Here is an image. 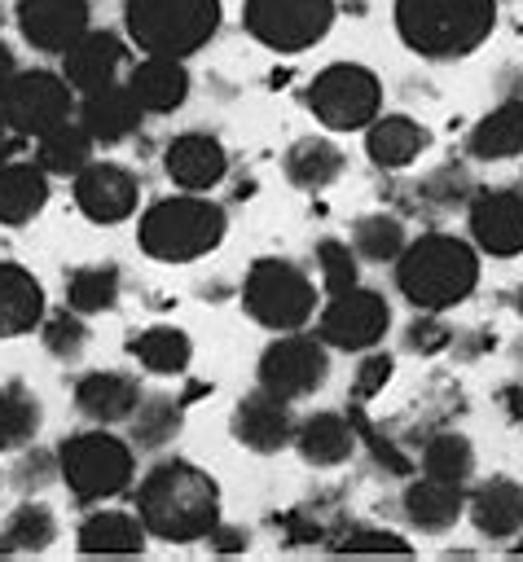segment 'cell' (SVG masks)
<instances>
[{"label": "cell", "instance_id": "cell-13", "mask_svg": "<svg viewBox=\"0 0 523 562\" xmlns=\"http://www.w3.org/2000/svg\"><path fill=\"white\" fill-rule=\"evenodd\" d=\"M92 26L88 0H18V31L35 53L62 57Z\"/></svg>", "mask_w": 523, "mask_h": 562}, {"label": "cell", "instance_id": "cell-6", "mask_svg": "<svg viewBox=\"0 0 523 562\" xmlns=\"http://www.w3.org/2000/svg\"><path fill=\"white\" fill-rule=\"evenodd\" d=\"M57 474L66 479L75 501L92 505V501H110L132 487L136 457H132V443L110 430H79L62 439L57 448Z\"/></svg>", "mask_w": 523, "mask_h": 562}, {"label": "cell", "instance_id": "cell-38", "mask_svg": "<svg viewBox=\"0 0 523 562\" xmlns=\"http://www.w3.org/2000/svg\"><path fill=\"white\" fill-rule=\"evenodd\" d=\"M4 536H9L13 549L40 553V549H48V544L57 540V514H53L44 501H22V505L9 514Z\"/></svg>", "mask_w": 523, "mask_h": 562}, {"label": "cell", "instance_id": "cell-44", "mask_svg": "<svg viewBox=\"0 0 523 562\" xmlns=\"http://www.w3.org/2000/svg\"><path fill=\"white\" fill-rule=\"evenodd\" d=\"M18 474H22V483H31V479H35V483H44V479H48V465H44V461H31V457H26Z\"/></svg>", "mask_w": 523, "mask_h": 562}, {"label": "cell", "instance_id": "cell-12", "mask_svg": "<svg viewBox=\"0 0 523 562\" xmlns=\"http://www.w3.org/2000/svg\"><path fill=\"white\" fill-rule=\"evenodd\" d=\"M387 325H391L387 299L378 290L352 285V290L330 294V303L316 316V338L338 351H369L387 334Z\"/></svg>", "mask_w": 523, "mask_h": 562}, {"label": "cell", "instance_id": "cell-26", "mask_svg": "<svg viewBox=\"0 0 523 562\" xmlns=\"http://www.w3.org/2000/svg\"><path fill=\"white\" fill-rule=\"evenodd\" d=\"M431 145V132L404 114H387V119H374L369 132H365V154L374 167L382 171H396V167H409L422 149Z\"/></svg>", "mask_w": 523, "mask_h": 562}, {"label": "cell", "instance_id": "cell-23", "mask_svg": "<svg viewBox=\"0 0 523 562\" xmlns=\"http://www.w3.org/2000/svg\"><path fill=\"white\" fill-rule=\"evenodd\" d=\"M48 206V171L40 162H0V224L22 228Z\"/></svg>", "mask_w": 523, "mask_h": 562}, {"label": "cell", "instance_id": "cell-28", "mask_svg": "<svg viewBox=\"0 0 523 562\" xmlns=\"http://www.w3.org/2000/svg\"><path fill=\"white\" fill-rule=\"evenodd\" d=\"M466 149L483 162H501V158H514L523 149V101H501L492 105L475 127H470V140Z\"/></svg>", "mask_w": 523, "mask_h": 562}, {"label": "cell", "instance_id": "cell-40", "mask_svg": "<svg viewBox=\"0 0 523 562\" xmlns=\"http://www.w3.org/2000/svg\"><path fill=\"white\" fill-rule=\"evenodd\" d=\"M40 334H44V347H48L57 360H79L84 347H88V325H84V316L70 312V307H66L62 316H48V312H44Z\"/></svg>", "mask_w": 523, "mask_h": 562}, {"label": "cell", "instance_id": "cell-4", "mask_svg": "<svg viewBox=\"0 0 523 562\" xmlns=\"http://www.w3.org/2000/svg\"><path fill=\"white\" fill-rule=\"evenodd\" d=\"M224 211L202 198V193H176V198H158L145 215H141V250L158 263H193L202 255H211L224 241Z\"/></svg>", "mask_w": 523, "mask_h": 562}, {"label": "cell", "instance_id": "cell-32", "mask_svg": "<svg viewBox=\"0 0 523 562\" xmlns=\"http://www.w3.org/2000/svg\"><path fill=\"white\" fill-rule=\"evenodd\" d=\"M92 136L84 132V123H57L53 132L35 136V162L48 171V176H79L88 162H92Z\"/></svg>", "mask_w": 523, "mask_h": 562}, {"label": "cell", "instance_id": "cell-42", "mask_svg": "<svg viewBox=\"0 0 523 562\" xmlns=\"http://www.w3.org/2000/svg\"><path fill=\"white\" fill-rule=\"evenodd\" d=\"M338 549H343V553H409V540H400V536H391V531L365 527V531H347V536L338 540Z\"/></svg>", "mask_w": 523, "mask_h": 562}, {"label": "cell", "instance_id": "cell-8", "mask_svg": "<svg viewBox=\"0 0 523 562\" xmlns=\"http://www.w3.org/2000/svg\"><path fill=\"white\" fill-rule=\"evenodd\" d=\"M378 105H382V83L360 61H334V66L316 70V79L308 88V110L330 132L369 127L378 119Z\"/></svg>", "mask_w": 523, "mask_h": 562}, {"label": "cell", "instance_id": "cell-7", "mask_svg": "<svg viewBox=\"0 0 523 562\" xmlns=\"http://www.w3.org/2000/svg\"><path fill=\"white\" fill-rule=\"evenodd\" d=\"M242 307L255 325L290 334V329H303L312 321L316 285L290 259H255L246 268V281H242Z\"/></svg>", "mask_w": 523, "mask_h": 562}, {"label": "cell", "instance_id": "cell-22", "mask_svg": "<svg viewBox=\"0 0 523 562\" xmlns=\"http://www.w3.org/2000/svg\"><path fill=\"white\" fill-rule=\"evenodd\" d=\"M127 88H132V97L141 101L145 114H171L189 97V70H185L180 57H154V53H145V61L127 75Z\"/></svg>", "mask_w": 523, "mask_h": 562}, {"label": "cell", "instance_id": "cell-47", "mask_svg": "<svg viewBox=\"0 0 523 562\" xmlns=\"http://www.w3.org/2000/svg\"><path fill=\"white\" fill-rule=\"evenodd\" d=\"M9 549H13V544H9V536H0V553H9Z\"/></svg>", "mask_w": 523, "mask_h": 562}, {"label": "cell", "instance_id": "cell-34", "mask_svg": "<svg viewBox=\"0 0 523 562\" xmlns=\"http://www.w3.org/2000/svg\"><path fill=\"white\" fill-rule=\"evenodd\" d=\"M422 474L444 479V483H461V487H466L470 474H475V448H470V439L457 435V430H439V435H431L426 448H422Z\"/></svg>", "mask_w": 523, "mask_h": 562}, {"label": "cell", "instance_id": "cell-39", "mask_svg": "<svg viewBox=\"0 0 523 562\" xmlns=\"http://www.w3.org/2000/svg\"><path fill=\"white\" fill-rule=\"evenodd\" d=\"M316 268H321V285H325L330 294L360 285L356 250H352V246H343L338 237H321V241H316Z\"/></svg>", "mask_w": 523, "mask_h": 562}, {"label": "cell", "instance_id": "cell-25", "mask_svg": "<svg viewBox=\"0 0 523 562\" xmlns=\"http://www.w3.org/2000/svg\"><path fill=\"white\" fill-rule=\"evenodd\" d=\"M461 514H466V487L461 483H444V479L422 474L404 487V518L422 531H448Z\"/></svg>", "mask_w": 523, "mask_h": 562}, {"label": "cell", "instance_id": "cell-49", "mask_svg": "<svg viewBox=\"0 0 523 562\" xmlns=\"http://www.w3.org/2000/svg\"><path fill=\"white\" fill-rule=\"evenodd\" d=\"M514 549H519V553H523V540H514Z\"/></svg>", "mask_w": 523, "mask_h": 562}, {"label": "cell", "instance_id": "cell-16", "mask_svg": "<svg viewBox=\"0 0 523 562\" xmlns=\"http://www.w3.org/2000/svg\"><path fill=\"white\" fill-rule=\"evenodd\" d=\"M233 439L251 452H281L294 439V417H290V400L272 395V391H251L237 400L233 408Z\"/></svg>", "mask_w": 523, "mask_h": 562}, {"label": "cell", "instance_id": "cell-30", "mask_svg": "<svg viewBox=\"0 0 523 562\" xmlns=\"http://www.w3.org/2000/svg\"><path fill=\"white\" fill-rule=\"evenodd\" d=\"M79 549L84 553H141L145 549V527L136 514L123 509H92L79 522Z\"/></svg>", "mask_w": 523, "mask_h": 562}, {"label": "cell", "instance_id": "cell-36", "mask_svg": "<svg viewBox=\"0 0 523 562\" xmlns=\"http://www.w3.org/2000/svg\"><path fill=\"white\" fill-rule=\"evenodd\" d=\"M404 224L387 211H374V215H360L352 224V250L356 259H369V263H391L400 250H404Z\"/></svg>", "mask_w": 523, "mask_h": 562}, {"label": "cell", "instance_id": "cell-24", "mask_svg": "<svg viewBox=\"0 0 523 562\" xmlns=\"http://www.w3.org/2000/svg\"><path fill=\"white\" fill-rule=\"evenodd\" d=\"M44 321V285L22 268L0 259V338L31 334Z\"/></svg>", "mask_w": 523, "mask_h": 562}, {"label": "cell", "instance_id": "cell-37", "mask_svg": "<svg viewBox=\"0 0 523 562\" xmlns=\"http://www.w3.org/2000/svg\"><path fill=\"white\" fill-rule=\"evenodd\" d=\"M35 430H40V400L18 382L0 386V452L26 448Z\"/></svg>", "mask_w": 523, "mask_h": 562}, {"label": "cell", "instance_id": "cell-18", "mask_svg": "<svg viewBox=\"0 0 523 562\" xmlns=\"http://www.w3.org/2000/svg\"><path fill=\"white\" fill-rule=\"evenodd\" d=\"M163 167H167V176H171L176 189H185V193H207V189H215V184L224 180L229 154H224V145H220L211 132H185V136H176V140L167 145Z\"/></svg>", "mask_w": 523, "mask_h": 562}, {"label": "cell", "instance_id": "cell-21", "mask_svg": "<svg viewBox=\"0 0 523 562\" xmlns=\"http://www.w3.org/2000/svg\"><path fill=\"white\" fill-rule=\"evenodd\" d=\"M136 404H141V382L119 369H97V373L79 378V386H75V408L101 426L127 422Z\"/></svg>", "mask_w": 523, "mask_h": 562}, {"label": "cell", "instance_id": "cell-41", "mask_svg": "<svg viewBox=\"0 0 523 562\" xmlns=\"http://www.w3.org/2000/svg\"><path fill=\"white\" fill-rule=\"evenodd\" d=\"M391 356L387 351H369L360 364H356V382H352V400L356 404H365V400H374L382 386H387V378H391Z\"/></svg>", "mask_w": 523, "mask_h": 562}, {"label": "cell", "instance_id": "cell-10", "mask_svg": "<svg viewBox=\"0 0 523 562\" xmlns=\"http://www.w3.org/2000/svg\"><path fill=\"white\" fill-rule=\"evenodd\" d=\"M75 88L53 70H13L0 88V114L18 136H44L70 119Z\"/></svg>", "mask_w": 523, "mask_h": 562}, {"label": "cell", "instance_id": "cell-43", "mask_svg": "<svg viewBox=\"0 0 523 562\" xmlns=\"http://www.w3.org/2000/svg\"><path fill=\"white\" fill-rule=\"evenodd\" d=\"M444 342H448V329H444L435 316H418V321H413V329H409V347H413V351H426V356H431V351H439Z\"/></svg>", "mask_w": 523, "mask_h": 562}, {"label": "cell", "instance_id": "cell-19", "mask_svg": "<svg viewBox=\"0 0 523 562\" xmlns=\"http://www.w3.org/2000/svg\"><path fill=\"white\" fill-rule=\"evenodd\" d=\"M141 119H145L141 101H136L132 88L119 83V79L105 83V88H97V92H84L79 123H84V132H88L97 145H119V140H127V136L141 127Z\"/></svg>", "mask_w": 523, "mask_h": 562}, {"label": "cell", "instance_id": "cell-33", "mask_svg": "<svg viewBox=\"0 0 523 562\" xmlns=\"http://www.w3.org/2000/svg\"><path fill=\"white\" fill-rule=\"evenodd\" d=\"M180 417H185L180 400H171V395H141V404L127 417L132 448H145V452L167 448L180 435Z\"/></svg>", "mask_w": 523, "mask_h": 562}, {"label": "cell", "instance_id": "cell-9", "mask_svg": "<svg viewBox=\"0 0 523 562\" xmlns=\"http://www.w3.org/2000/svg\"><path fill=\"white\" fill-rule=\"evenodd\" d=\"M242 26L272 53H303L334 26V0H246Z\"/></svg>", "mask_w": 523, "mask_h": 562}, {"label": "cell", "instance_id": "cell-46", "mask_svg": "<svg viewBox=\"0 0 523 562\" xmlns=\"http://www.w3.org/2000/svg\"><path fill=\"white\" fill-rule=\"evenodd\" d=\"M13 70H18V66H13V53H9V44H4V35H0V88L9 83Z\"/></svg>", "mask_w": 523, "mask_h": 562}, {"label": "cell", "instance_id": "cell-35", "mask_svg": "<svg viewBox=\"0 0 523 562\" xmlns=\"http://www.w3.org/2000/svg\"><path fill=\"white\" fill-rule=\"evenodd\" d=\"M114 299H119V268L114 263L75 268L70 281H66V307L79 312V316L105 312V307H114Z\"/></svg>", "mask_w": 523, "mask_h": 562}, {"label": "cell", "instance_id": "cell-1", "mask_svg": "<svg viewBox=\"0 0 523 562\" xmlns=\"http://www.w3.org/2000/svg\"><path fill=\"white\" fill-rule=\"evenodd\" d=\"M132 496H136V518L145 536H158L167 544L207 540L211 527L220 522V483L193 461L154 465Z\"/></svg>", "mask_w": 523, "mask_h": 562}, {"label": "cell", "instance_id": "cell-14", "mask_svg": "<svg viewBox=\"0 0 523 562\" xmlns=\"http://www.w3.org/2000/svg\"><path fill=\"white\" fill-rule=\"evenodd\" d=\"M136 198H141V184L119 162H88L75 176V206L92 224H123L136 211Z\"/></svg>", "mask_w": 523, "mask_h": 562}, {"label": "cell", "instance_id": "cell-31", "mask_svg": "<svg viewBox=\"0 0 523 562\" xmlns=\"http://www.w3.org/2000/svg\"><path fill=\"white\" fill-rule=\"evenodd\" d=\"M286 180L294 184V189H308V193H316V189H325V184H334L338 176H343V149L334 145V140H294L290 149H286Z\"/></svg>", "mask_w": 523, "mask_h": 562}, {"label": "cell", "instance_id": "cell-5", "mask_svg": "<svg viewBox=\"0 0 523 562\" xmlns=\"http://www.w3.org/2000/svg\"><path fill=\"white\" fill-rule=\"evenodd\" d=\"M123 26L154 57H193L220 31V0H123Z\"/></svg>", "mask_w": 523, "mask_h": 562}, {"label": "cell", "instance_id": "cell-45", "mask_svg": "<svg viewBox=\"0 0 523 562\" xmlns=\"http://www.w3.org/2000/svg\"><path fill=\"white\" fill-rule=\"evenodd\" d=\"M13 145H18V132H13V127L4 123V114H0V162L9 158V149H13Z\"/></svg>", "mask_w": 523, "mask_h": 562}, {"label": "cell", "instance_id": "cell-20", "mask_svg": "<svg viewBox=\"0 0 523 562\" xmlns=\"http://www.w3.org/2000/svg\"><path fill=\"white\" fill-rule=\"evenodd\" d=\"M466 514L470 522L479 527V536L488 540H510L523 531V483L497 474V479H483L470 496H466Z\"/></svg>", "mask_w": 523, "mask_h": 562}, {"label": "cell", "instance_id": "cell-11", "mask_svg": "<svg viewBox=\"0 0 523 562\" xmlns=\"http://www.w3.org/2000/svg\"><path fill=\"white\" fill-rule=\"evenodd\" d=\"M325 378H330V351L316 334L290 329L277 342H268V351L259 356V386L281 400H303Z\"/></svg>", "mask_w": 523, "mask_h": 562}, {"label": "cell", "instance_id": "cell-15", "mask_svg": "<svg viewBox=\"0 0 523 562\" xmlns=\"http://www.w3.org/2000/svg\"><path fill=\"white\" fill-rule=\"evenodd\" d=\"M470 237L483 255L514 259L523 255V193L483 189L470 198Z\"/></svg>", "mask_w": 523, "mask_h": 562}, {"label": "cell", "instance_id": "cell-29", "mask_svg": "<svg viewBox=\"0 0 523 562\" xmlns=\"http://www.w3.org/2000/svg\"><path fill=\"white\" fill-rule=\"evenodd\" d=\"M127 356H132L145 373L171 378V373H185V364H189V356H193V342H189V334L176 329V325H149V329H141V334L127 338Z\"/></svg>", "mask_w": 523, "mask_h": 562}, {"label": "cell", "instance_id": "cell-2", "mask_svg": "<svg viewBox=\"0 0 523 562\" xmlns=\"http://www.w3.org/2000/svg\"><path fill=\"white\" fill-rule=\"evenodd\" d=\"M479 281V255L453 233H422L396 255V285L418 312H444L470 299Z\"/></svg>", "mask_w": 523, "mask_h": 562}, {"label": "cell", "instance_id": "cell-27", "mask_svg": "<svg viewBox=\"0 0 523 562\" xmlns=\"http://www.w3.org/2000/svg\"><path fill=\"white\" fill-rule=\"evenodd\" d=\"M299 457L308 465H343L356 448V422L338 417V413H312L294 426V439Z\"/></svg>", "mask_w": 523, "mask_h": 562}, {"label": "cell", "instance_id": "cell-3", "mask_svg": "<svg viewBox=\"0 0 523 562\" xmlns=\"http://www.w3.org/2000/svg\"><path fill=\"white\" fill-rule=\"evenodd\" d=\"M497 22V0H396L400 40L435 61L475 53Z\"/></svg>", "mask_w": 523, "mask_h": 562}, {"label": "cell", "instance_id": "cell-48", "mask_svg": "<svg viewBox=\"0 0 523 562\" xmlns=\"http://www.w3.org/2000/svg\"><path fill=\"white\" fill-rule=\"evenodd\" d=\"M519 316H523V290H519Z\"/></svg>", "mask_w": 523, "mask_h": 562}, {"label": "cell", "instance_id": "cell-17", "mask_svg": "<svg viewBox=\"0 0 523 562\" xmlns=\"http://www.w3.org/2000/svg\"><path fill=\"white\" fill-rule=\"evenodd\" d=\"M127 61V44L114 35V31H84L66 53H62V79L75 88V92H97L105 83L119 79Z\"/></svg>", "mask_w": 523, "mask_h": 562}]
</instances>
